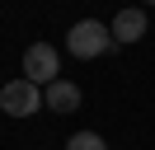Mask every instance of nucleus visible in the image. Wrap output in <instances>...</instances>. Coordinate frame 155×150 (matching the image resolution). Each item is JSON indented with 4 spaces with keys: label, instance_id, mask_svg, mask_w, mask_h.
<instances>
[{
    "label": "nucleus",
    "instance_id": "f257e3e1",
    "mask_svg": "<svg viewBox=\"0 0 155 150\" xmlns=\"http://www.w3.org/2000/svg\"><path fill=\"white\" fill-rule=\"evenodd\" d=\"M108 47H113V28L99 24V19H80V24H71V33H66V52L80 56V61L104 56Z\"/></svg>",
    "mask_w": 155,
    "mask_h": 150
},
{
    "label": "nucleus",
    "instance_id": "423d86ee",
    "mask_svg": "<svg viewBox=\"0 0 155 150\" xmlns=\"http://www.w3.org/2000/svg\"><path fill=\"white\" fill-rule=\"evenodd\" d=\"M66 150H108V141L99 136V131H75V136L66 141Z\"/></svg>",
    "mask_w": 155,
    "mask_h": 150
},
{
    "label": "nucleus",
    "instance_id": "0eeeda50",
    "mask_svg": "<svg viewBox=\"0 0 155 150\" xmlns=\"http://www.w3.org/2000/svg\"><path fill=\"white\" fill-rule=\"evenodd\" d=\"M146 5H155V0H146Z\"/></svg>",
    "mask_w": 155,
    "mask_h": 150
},
{
    "label": "nucleus",
    "instance_id": "20e7f679",
    "mask_svg": "<svg viewBox=\"0 0 155 150\" xmlns=\"http://www.w3.org/2000/svg\"><path fill=\"white\" fill-rule=\"evenodd\" d=\"M146 24H150L146 9H117V19L108 28H113V42H141V38H146Z\"/></svg>",
    "mask_w": 155,
    "mask_h": 150
},
{
    "label": "nucleus",
    "instance_id": "39448f33",
    "mask_svg": "<svg viewBox=\"0 0 155 150\" xmlns=\"http://www.w3.org/2000/svg\"><path fill=\"white\" fill-rule=\"evenodd\" d=\"M42 108H52V112H75V108H80V84L52 80L47 89H42Z\"/></svg>",
    "mask_w": 155,
    "mask_h": 150
},
{
    "label": "nucleus",
    "instance_id": "f03ea898",
    "mask_svg": "<svg viewBox=\"0 0 155 150\" xmlns=\"http://www.w3.org/2000/svg\"><path fill=\"white\" fill-rule=\"evenodd\" d=\"M0 108L10 112V117H33V112L42 108V84H33V80H10L5 89H0Z\"/></svg>",
    "mask_w": 155,
    "mask_h": 150
},
{
    "label": "nucleus",
    "instance_id": "7ed1b4c3",
    "mask_svg": "<svg viewBox=\"0 0 155 150\" xmlns=\"http://www.w3.org/2000/svg\"><path fill=\"white\" fill-rule=\"evenodd\" d=\"M57 75H61V52L52 42H33L28 52H24V80H33V84L47 89Z\"/></svg>",
    "mask_w": 155,
    "mask_h": 150
}]
</instances>
